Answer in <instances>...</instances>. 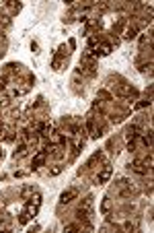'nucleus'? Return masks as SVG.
Wrapping results in <instances>:
<instances>
[{"label": "nucleus", "instance_id": "obj_1", "mask_svg": "<svg viewBox=\"0 0 154 233\" xmlns=\"http://www.w3.org/2000/svg\"><path fill=\"white\" fill-rule=\"evenodd\" d=\"M78 196V190L76 188H70V190H66V192H62V196H60V202L62 204H68L70 200H74Z\"/></svg>", "mask_w": 154, "mask_h": 233}, {"label": "nucleus", "instance_id": "obj_2", "mask_svg": "<svg viewBox=\"0 0 154 233\" xmlns=\"http://www.w3.org/2000/svg\"><path fill=\"white\" fill-rule=\"evenodd\" d=\"M109 175H111V167H105V171L97 178V182H99V184H105V182L109 180Z\"/></svg>", "mask_w": 154, "mask_h": 233}, {"label": "nucleus", "instance_id": "obj_3", "mask_svg": "<svg viewBox=\"0 0 154 233\" xmlns=\"http://www.w3.org/2000/svg\"><path fill=\"white\" fill-rule=\"evenodd\" d=\"M101 54H103V56L111 54V46H109V44H101Z\"/></svg>", "mask_w": 154, "mask_h": 233}, {"label": "nucleus", "instance_id": "obj_4", "mask_svg": "<svg viewBox=\"0 0 154 233\" xmlns=\"http://www.w3.org/2000/svg\"><path fill=\"white\" fill-rule=\"evenodd\" d=\"M41 163H43V153H39L37 157H35V159H33V169H35V167H37V165H41Z\"/></svg>", "mask_w": 154, "mask_h": 233}, {"label": "nucleus", "instance_id": "obj_5", "mask_svg": "<svg viewBox=\"0 0 154 233\" xmlns=\"http://www.w3.org/2000/svg\"><path fill=\"white\" fill-rule=\"evenodd\" d=\"M136 31H138L136 27H129V29L125 31V37H127V39H132V37H136Z\"/></svg>", "mask_w": 154, "mask_h": 233}]
</instances>
